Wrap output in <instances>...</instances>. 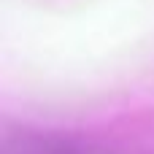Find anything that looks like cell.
Instances as JSON below:
<instances>
[{
	"instance_id": "cell-1",
	"label": "cell",
	"mask_w": 154,
	"mask_h": 154,
	"mask_svg": "<svg viewBox=\"0 0 154 154\" xmlns=\"http://www.w3.org/2000/svg\"><path fill=\"white\" fill-rule=\"evenodd\" d=\"M0 154H146L135 146L54 130H19L3 138Z\"/></svg>"
}]
</instances>
